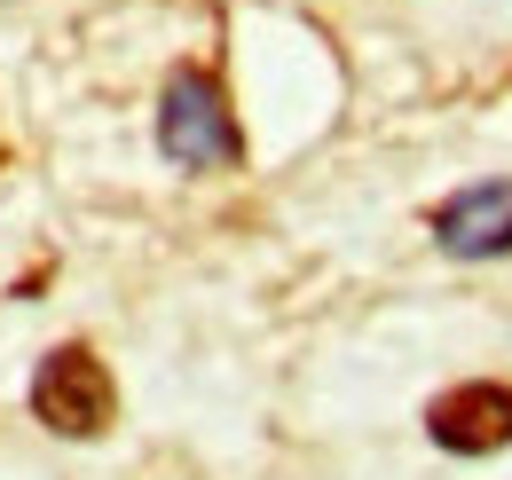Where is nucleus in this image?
I'll return each mask as SVG.
<instances>
[{
    "instance_id": "nucleus-3",
    "label": "nucleus",
    "mask_w": 512,
    "mask_h": 480,
    "mask_svg": "<svg viewBox=\"0 0 512 480\" xmlns=\"http://www.w3.org/2000/svg\"><path fill=\"white\" fill-rule=\"evenodd\" d=\"M426 433L457 449V457H489V449H505L512 441V386H489V378H473V386H449L442 402L426 410Z\"/></svg>"
},
{
    "instance_id": "nucleus-4",
    "label": "nucleus",
    "mask_w": 512,
    "mask_h": 480,
    "mask_svg": "<svg viewBox=\"0 0 512 480\" xmlns=\"http://www.w3.org/2000/svg\"><path fill=\"white\" fill-rule=\"evenodd\" d=\"M434 237H442L457 260L512 252V181H473V189H457L442 213H434Z\"/></svg>"
},
{
    "instance_id": "nucleus-1",
    "label": "nucleus",
    "mask_w": 512,
    "mask_h": 480,
    "mask_svg": "<svg viewBox=\"0 0 512 480\" xmlns=\"http://www.w3.org/2000/svg\"><path fill=\"white\" fill-rule=\"evenodd\" d=\"M158 142L166 158L182 166H237V119H229V95L213 71H174L166 79V103H158Z\"/></svg>"
},
{
    "instance_id": "nucleus-2",
    "label": "nucleus",
    "mask_w": 512,
    "mask_h": 480,
    "mask_svg": "<svg viewBox=\"0 0 512 480\" xmlns=\"http://www.w3.org/2000/svg\"><path fill=\"white\" fill-rule=\"evenodd\" d=\"M119 410V394H111V370L87 355V347H56V355L40 362V378H32V418L48 425V433H64V441H87V433H103Z\"/></svg>"
}]
</instances>
